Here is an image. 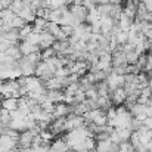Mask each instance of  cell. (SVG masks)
Returning a JSON list of instances; mask_svg holds the SVG:
<instances>
[{"instance_id": "1", "label": "cell", "mask_w": 152, "mask_h": 152, "mask_svg": "<svg viewBox=\"0 0 152 152\" xmlns=\"http://www.w3.org/2000/svg\"><path fill=\"white\" fill-rule=\"evenodd\" d=\"M89 136H93V134L89 132L87 126L74 129V130L68 132V134H66V145H68V148H74L75 145L83 143L86 140V137H89Z\"/></svg>"}, {"instance_id": "2", "label": "cell", "mask_w": 152, "mask_h": 152, "mask_svg": "<svg viewBox=\"0 0 152 152\" xmlns=\"http://www.w3.org/2000/svg\"><path fill=\"white\" fill-rule=\"evenodd\" d=\"M18 66L21 69V75H24V77H31L36 72V65L31 64V62H28L24 56L18 61Z\"/></svg>"}, {"instance_id": "3", "label": "cell", "mask_w": 152, "mask_h": 152, "mask_svg": "<svg viewBox=\"0 0 152 152\" xmlns=\"http://www.w3.org/2000/svg\"><path fill=\"white\" fill-rule=\"evenodd\" d=\"M105 81H106L109 90H114V89H117V87H123V86H124V75H118V74H115V72H111V74L106 75Z\"/></svg>"}, {"instance_id": "4", "label": "cell", "mask_w": 152, "mask_h": 152, "mask_svg": "<svg viewBox=\"0 0 152 152\" xmlns=\"http://www.w3.org/2000/svg\"><path fill=\"white\" fill-rule=\"evenodd\" d=\"M96 151L98 152H112V151H118V145L112 143L111 139H103V140H98L96 142Z\"/></svg>"}, {"instance_id": "5", "label": "cell", "mask_w": 152, "mask_h": 152, "mask_svg": "<svg viewBox=\"0 0 152 152\" xmlns=\"http://www.w3.org/2000/svg\"><path fill=\"white\" fill-rule=\"evenodd\" d=\"M69 12L80 21V22H84L86 21V16L89 13V10L83 6V4H71L69 6Z\"/></svg>"}, {"instance_id": "6", "label": "cell", "mask_w": 152, "mask_h": 152, "mask_svg": "<svg viewBox=\"0 0 152 152\" xmlns=\"http://www.w3.org/2000/svg\"><path fill=\"white\" fill-rule=\"evenodd\" d=\"M33 137H34V134H33L30 130H24V132H21V134H19V137H18V143H19V146L24 148V149L30 148V146H31V142H33Z\"/></svg>"}, {"instance_id": "7", "label": "cell", "mask_w": 152, "mask_h": 152, "mask_svg": "<svg viewBox=\"0 0 152 152\" xmlns=\"http://www.w3.org/2000/svg\"><path fill=\"white\" fill-rule=\"evenodd\" d=\"M55 43V36L49 34L48 31H43L40 33V42H39V46H40V50L43 49H48V48H52V45Z\"/></svg>"}, {"instance_id": "8", "label": "cell", "mask_w": 152, "mask_h": 152, "mask_svg": "<svg viewBox=\"0 0 152 152\" xmlns=\"http://www.w3.org/2000/svg\"><path fill=\"white\" fill-rule=\"evenodd\" d=\"M112 59H111V65L112 66H118V65H124V64H127V61H126V53L123 50H114L112 53Z\"/></svg>"}, {"instance_id": "9", "label": "cell", "mask_w": 152, "mask_h": 152, "mask_svg": "<svg viewBox=\"0 0 152 152\" xmlns=\"http://www.w3.org/2000/svg\"><path fill=\"white\" fill-rule=\"evenodd\" d=\"M18 48H19V52L22 53V56L30 55V53H33V52H40V46H39V45H31V43H28V42H25V40H22V43H21Z\"/></svg>"}, {"instance_id": "10", "label": "cell", "mask_w": 152, "mask_h": 152, "mask_svg": "<svg viewBox=\"0 0 152 152\" xmlns=\"http://www.w3.org/2000/svg\"><path fill=\"white\" fill-rule=\"evenodd\" d=\"M18 16H21L27 24H31V22L36 19V10H34V9H31L30 6H25V7L18 13Z\"/></svg>"}, {"instance_id": "11", "label": "cell", "mask_w": 152, "mask_h": 152, "mask_svg": "<svg viewBox=\"0 0 152 152\" xmlns=\"http://www.w3.org/2000/svg\"><path fill=\"white\" fill-rule=\"evenodd\" d=\"M0 106L7 109L9 112L15 111V109H18V99L16 98H3L1 102H0Z\"/></svg>"}, {"instance_id": "12", "label": "cell", "mask_w": 152, "mask_h": 152, "mask_svg": "<svg viewBox=\"0 0 152 152\" xmlns=\"http://www.w3.org/2000/svg\"><path fill=\"white\" fill-rule=\"evenodd\" d=\"M64 98H65V95H64V92H61V90H48L46 92V99L50 102H64Z\"/></svg>"}, {"instance_id": "13", "label": "cell", "mask_w": 152, "mask_h": 152, "mask_svg": "<svg viewBox=\"0 0 152 152\" xmlns=\"http://www.w3.org/2000/svg\"><path fill=\"white\" fill-rule=\"evenodd\" d=\"M3 37H4L7 42L15 43V45H16V42L21 40V39H19V30H16V28H10V30H7V31L3 34Z\"/></svg>"}, {"instance_id": "14", "label": "cell", "mask_w": 152, "mask_h": 152, "mask_svg": "<svg viewBox=\"0 0 152 152\" xmlns=\"http://www.w3.org/2000/svg\"><path fill=\"white\" fill-rule=\"evenodd\" d=\"M117 24L120 25V28H121L123 31H129L130 25L133 24V19H132V18H129V16H126L124 13H121V15H120V18H118V22H117Z\"/></svg>"}, {"instance_id": "15", "label": "cell", "mask_w": 152, "mask_h": 152, "mask_svg": "<svg viewBox=\"0 0 152 152\" xmlns=\"http://www.w3.org/2000/svg\"><path fill=\"white\" fill-rule=\"evenodd\" d=\"M4 55H6V56H9V58H12V59H15V61H19V59L22 58V53L19 52V48H18L16 45L10 46L7 50L4 52Z\"/></svg>"}, {"instance_id": "16", "label": "cell", "mask_w": 152, "mask_h": 152, "mask_svg": "<svg viewBox=\"0 0 152 152\" xmlns=\"http://www.w3.org/2000/svg\"><path fill=\"white\" fill-rule=\"evenodd\" d=\"M59 30H61V25H59L58 22H53V21H48V24H46V27H45V31H48L52 36H56V33H58Z\"/></svg>"}, {"instance_id": "17", "label": "cell", "mask_w": 152, "mask_h": 152, "mask_svg": "<svg viewBox=\"0 0 152 152\" xmlns=\"http://www.w3.org/2000/svg\"><path fill=\"white\" fill-rule=\"evenodd\" d=\"M24 7H25V4H24L22 0H12V3H10V6H9V9H10L15 15H18Z\"/></svg>"}, {"instance_id": "18", "label": "cell", "mask_w": 152, "mask_h": 152, "mask_svg": "<svg viewBox=\"0 0 152 152\" xmlns=\"http://www.w3.org/2000/svg\"><path fill=\"white\" fill-rule=\"evenodd\" d=\"M15 13L7 7V9H0V19H3V22H10L13 19Z\"/></svg>"}, {"instance_id": "19", "label": "cell", "mask_w": 152, "mask_h": 152, "mask_svg": "<svg viewBox=\"0 0 152 152\" xmlns=\"http://www.w3.org/2000/svg\"><path fill=\"white\" fill-rule=\"evenodd\" d=\"M25 24H27V22H25L21 16H18V15H15V16H13V19L10 21V27H12V28H16V30L22 28Z\"/></svg>"}, {"instance_id": "20", "label": "cell", "mask_w": 152, "mask_h": 152, "mask_svg": "<svg viewBox=\"0 0 152 152\" xmlns=\"http://www.w3.org/2000/svg\"><path fill=\"white\" fill-rule=\"evenodd\" d=\"M24 40H25V42H28V43H31V45H39V42H40V34H39V33L31 31V33H30Z\"/></svg>"}, {"instance_id": "21", "label": "cell", "mask_w": 152, "mask_h": 152, "mask_svg": "<svg viewBox=\"0 0 152 152\" xmlns=\"http://www.w3.org/2000/svg\"><path fill=\"white\" fill-rule=\"evenodd\" d=\"M40 56H42V61H48L53 56H56V52L53 50V48H48V49H43L40 52Z\"/></svg>"}, {"instance_id": "22", "label": "cell", "mask_w": 152, "mask_h": 152, "mask_svg": "<svg viewBox=\"0 0 152 152\" xmlns=\"http://www.w3.org/2000/svg\"><path fill=\"white\" fill-rule=\"evenodd\" d=\"M31 31H33V25H31V24H25L22 28H19V39L24 40Z\"/></svg>"}, {"instance_id": "23", "label": "cell", "mask_w": 152, "mask_h": 152, "mask_svg": "<svg viewBox=\"0 0 152 152\" xmlns=\"http://www.w3.org/2000/svg\"><path fill=\"white\" fill-rule=\"evenodd\" d=\"M46 3H48V9H59L65 6V0H46Z\"/></svg>"}, {"instance_id": "24", "label": "cell", "mask_w": 152, "mask_h": 152, "mask_svg": "<svg viewBox=\"0 0 152 152\" xmlns=\"http://www.w3.org/2000/svg\"><path fill=\"white\" fill-rule=\"evenodd\" d=\"M137 58H139V53H136L134 49L126 53V61H127V64H136V62H137Z\"/></svg>"}, {"instance_id": "25", "label": "cell", "mask_w": 152, "mask_h": 152, "mask_svg": "<svg viewBox=\"0 0 152 152\" xmlns=\"http://www.w3.org/2000/svg\"><path fill=\"white\" fill-rule=\"evenodd\" d=\"M127 33L129 31H118L117 34H115V40H117V43L118 45H124V43H127Z\"/></svg>"}, {"instance_id": "26", "label": "cell", "mask_w": 152, "mask_h": 152, "mask_svg": "<svg viewBox=\"0 0 152 152\" xmlns=\"http://www.w3.org/2000/svg\"><path fill=\"white\" fill-rule=\"evenodd\" d=\"M40 106H42V109H43V111L50 112V114L55 111V103H53V102H50V101H48V99H46L45 102H42V103H40Z\"/></svg>"}, {"instance_id": "27", "label": "cell", "mask_w": 152, "mask_h": 152, "mask_svg": "<svg viewBox=\"0 0 152 152\" xmlns=\"http://www.w3.org/2000/svg\"><path fill=\"white\" fill-rule=\"evenodd\" d=\"M53 75H56V77H66V75H69V69H68V66H61V68H58L55 71Z\"/></svg>"}, {"instance_id": "28", "label": "cell", "mask_w": 152, "mask_h": 152, "mask_svg": "<svg viewBox=\"0 0 152 152\" xmlns=\"http://www.w3.org/2000/svg\"><path fill=\"white\" fill-rule=\"evenodd\" d=\"M87 10H92V9H95L96 6H98V3H96V0H83V3H81Z\"/></svg>"}, {"instance_id": "29", "label": "cell", "mask_w": 152, "mask_h": 152, "mask_svg": "<svg viewBox=\"0 0 152 152\" xmlns=\"http://www.w3.org/2000/svg\"><path fill=\"white\" fill-rule=\"evenodd\" d=\"M61 30L66 34V37H69L71 34H72V30H74V27H71V25H62L61 27Z\"/></svg>"}, {"instance_id": "30", "label": "cell", "mask_w": 152, "mask_h": 152, "mask_svg": "<svg viewBox=\"0 0 152 152\" xmlns=\"http://www.w3.org/2000/svg\"><path fill=\"white\" fill-rule=\"evenodd\" d=\"M143 127H146L148 130H152V117H146L143 120Z\"/></svg>"}, {"instance_id": "31", "label": "cell", "mask_w": 152, "mask_h": 152, "mask_svg": "<svg viewBox=\"0 0 152 152\" xmlns=\"http://www.w3.org/2000/svg\"><path fill=\"white\" fill-rule=\"evenodd\" d=\"M12 0H0V9H7L10 6Z\"/></svg>"}, {"instance_id": "32", "label": "cell", "mask_w": 152, "mask_h": 152, "mask_svg": "<svg viewBox=\"0 0 152 152\" xmlns=\"http://www.w3.org/2000/svg\"><path fill=\"white\" fill-rule=\"evenodd\" d=\"M145 9L149 12V13H152V0H148V1H145Z\"/></svg>"}, {"instance_id": "33", "label": "cell", "mask_w": 152, "mask_h": 152, "mask_svg": "<svg viewBox=\"0 0 152 152\" xmlns=\"http://www.w3.org/2000/svg\"><path fill=\"white\" fill-rule=\"evenodd\" d=\"M143 34H145V37H146L148 40H152V27H149V28H148Z\"/></svg>"}, {"instance_id": "34", "label": "cell", "mask_w": 152, "mask_h": 152, "mask_svg": "<svg viewBox=\"0 0 152 152\" xmlns=\"http://www.w3.org/2000/svg\"><path fill=\"white\" fill-rule=\"evenodd\" d=\"M72 3V0H65V4H71Z\"/></svg>"}, {"instance_id": "35", "label": "cell", "mask_w": 152, "mask_h": 152, "mask_svg": "<svg viewBox=\"0 0 152 152\" xmlns=\"http://www.w3.org/2000/svg\"><path fill=\"white\" fill-rule=\"evenodd\" d=\"M0 25H3V19H0Z\"/></svg>"}, {"instance_id": "36", "label": "cell", "mask_w": 152, "mask_h": 152, "mask_svg": "<svg viewBox=\"0 0 152 152\" xmlns=\"http://www.w3.org/2000/svg\"><path fill=\"white\" fill-rule=\"evenodd\" d=\"M151 99H152V96H151Z\"/></svg>"}]
</instances>
